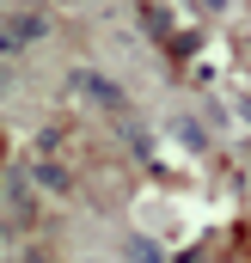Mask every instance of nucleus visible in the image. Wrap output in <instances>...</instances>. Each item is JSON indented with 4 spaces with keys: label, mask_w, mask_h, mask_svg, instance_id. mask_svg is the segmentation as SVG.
<instances>
[{
    "label": "nucleus",
    "mask_w": 251,
    "mask_h": 263,
    "mask_svg": "<svg viewBox=\"0 0 251 263\" xmlns=\"http://www.w3.org/2000/svg\"><path fill=\"white\" fill-rule=\"evenodd\" d=\"M6 214H12V220H19V227H25V220H31V196H25V178H19V165H12V172H6Z\"/></svg>",
    "instance_id": "f257e3e1"
},
{
    "label": "nucleus",
    "mask_w": 251,
    "mask_h": 263,
    "mask_svg": "<svg viewBox=\"0 0 251 263\" xmlns=\"http://www.w3.org/2000/svg\"><path fill=\"white\" fill-rule=\"evenodd\" d=\"M74 80H80V92H86V98H98L104 110H123V92H117V86H104L98 73H74Z\"/></svg>",
    "instance_id": "f03ea898"
}]
</instances>
